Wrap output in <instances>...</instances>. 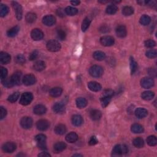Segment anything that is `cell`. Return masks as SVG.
Returning <instances> with one entry per match:
<instances>
[{
	"instance_id": "cell-20",
	"label": "cell",
	"mask_w": 157,
	"mask_h": 157,
	"mask_svg": "<svg viewBox=\"0 0 157 157\" xmlns=\"http://www.w3.org/2000/svg\"><path fill=\"white\" fill-rule=\"evenodd\" d=\"M135 115L139 119H143L148 115V111L144 108L139 107L135 111Z\"/></svg>"
},
{
	"instance_id": "cell-28",
	"label": "cell",
	"mask_w": 157,
	"mask_h": 157,
	"mask_svg": "<svg viewBox=\"0 0 157 157\" xmlns=\"http://www.w3.org/2000/svg\"><path fill=\"white\" fill-rule=\"evenodd\" d=\"M155 96V93L153 91H144V92L141 95V97L143 99L146 100V101H149L154 98Z\"/></svg>"
},
{
	"instance_id": "cell-34",
	"label": "cell",
	"mask_w": 157,
	"mask_h": 157,
	"mask_svg": "<svg viewBox=\"0 0 157 157\" xmlns=\"http://www.w3.org/2000/svg\"><path fill=\"white\" fill-rule=\"evenodd\" d=\"M129 64H130L131 73H132V74H134V72L137 71L138 63L133 57H130Z\"/></svg>"
},
{
	"instance_id": "cell-3",
	"label": "cell",
	"mask_w": 157,
	"mask_h": 157,
	"mask_svg": "<svg viewBox=\"0 0 157 157\" xmlns=\"http://www.w3.org/2000/svg\"><path fill=\"white\" fill-rule=\"evenodd\" d=\"M103 69L101 66L98 65H94L89 69L90 74L93 77H99L103 74Z\"/></svg>"
},
{
	"instance_id": "cell-15",
	"label": "cell",
	"mask_w": 157,
	"mask_h": 157,
	"mask_svg": "<svg viewBox=\"0 0 157 157\" xmlns=\"http://www.w3.org/2000/svg\"><path fill=\"white\" fill-rule=\"evenodd\" d=\"M116 34L118 37L123 38H125L127 34V30L124 25H120L116 28Z\"/></svg>"
},
{
	"instance_id": "cell-54",
	"label": "cell",
	"mask_w": 157,
	"mask_h": 157,
	"mask_svg": "<svg viewBox=\"0 0 157 157\" xmlns=\"http://www.w3.org/2000/svg\"><path fill=\"white\" fill-rule=\"evenodd\" d=\"M114 95V91L112 90H106L104 91L103 96H106V97H112Z\"/></svg>"
},
{
	"instance_id": "cell-53",
	"label": "cell",
	"mask_w": 157,
	"mask_h": 157,
	"mask_svg": "<svg viewBox=\"0 0 157 157\" xmlns=\"http://www.w3.org/2000/svg\"><path fill=\"white\" fill-rule=\"evenodd\" d=\"M89 143L90 146H95L98 143V140L96 136H91L90 139Z\"/></svg>"
},
{
	"instance_id": "cell-58",
	"label": "cell",
	"mask_w": 157,
	"mask_h": 157,
	"mask_svg": "<svg viewBox=\"0 0 157 157\" xmlns=\"http://www.w3.org/2000/svg\"><path fill=\"white\" fill-rule=\"evenodd\" d=\"M50 156L51 155L49 154H48L47 152H41V154H39L38 155V156H41V157H44V156Z\"/></svg>"
},
{
	"instance_id": "cell-12",
	"label": "cell",
	"mask_w": 157,
	"mask_h": 157,
	"mask_svg": "<svg viewBox=\"0 0 157 157\" xmlns=\"http://www.w3.org/2000/svg\"><path fill=\"white\" fill-rule=\"evenodd\" d=\"M50 126V123L49 121H47V120L44 119H42L37 121L36 123V127L37 128L42 131V132H44V131L47 130L48 128H49Z\"/></svg>"
},
{
	"instance_id": "cell-8",
	"label": "cell",
	"mask_w": 157,
	"mask_h": 157,
	"mask_svg": "<svg viewBox=\"0 0 157 157\" xmlns=\"http://www.w3.org/2000/svg\"><path fill=\"white\" fill-rule=\"evenodd\" d=\"M33 124V120L31 117H24L20 120V125L24 129H30L32 127Z\"/></svg>"
},
{
	"instance_id": "cell-33",
	"label": "cell",
	"mask_w": 157,
	"mask_h": 157,
	"mask_svg": "<svg viewBox=\"0 0 157 157\" xmlns=\"http://www.w3.org/2000/svg\"><path fill=\"white\" fill-rule=\"evenodd\" d=\"M93 58L97 61H102L105 59L106 54L102 51H96L93 55Z\"/></svg>"
},
{
	"instance_id": "cell-32",
	"label": "cell",
	"mask_w": 157,
	"mask_h": 157,
	"mask_svg": "<svg viewBox=\"0 0 157 157\" xmlns=\"http://www.w3.org/2000/svg\"><path fill=\"white\" fill-rule=\"evenodd\" d=\"M131 130L134 133H141L144 132V128L140 124L134 123L132 126Z\"/></svg>"
},
{
	"instance_id": "cell-21",
	"label": "cell",
	"mask_w": 157,
	"mask_h": 157,
	"mask_svg": "<svg viewBox=\"0 0 157 157\" xmlns=\"http://www.w3.org/2000/svg\"><path fill=\"white\" fill-rule=\"evenodd\" d=\"M53 110L56 114H62L65 111V106L61 103H56L54 104Z\"/></svg>"
},
{
	"instance_id": "cell-29",
	"label": "cell",
	"mask_w": 157,
	"mask_h": 157,
	"mask_svg": "<svg viewBox=\"0 0 157 157\" xmlns=\"http://www.w3.org/2000/svg\"><path fill=\"white\" fill-rule=\"evenodd\" d=\"M19 30H20L19 27H18V26H15V27H12V28L8 30V31L7 32V35L8 37H10V38L15 37L19 32Z\"/></svg>"
},
{
	"instance_id": "cell-40",
	"label": "cell",
	"mask_w": 157,
	"mask_h": 157,
	"mask_svg": "<svg viewBox=\"0 0 157 157\" xmlns=\"http://www.w3.org/2000/svg\"><path fill=\"white\" fill-rule=\"evenodd\" d=\"M139 21H140V23L141 25L146 26V25H148L150 23L151 19L149 15H143L142 16H141Z\"/></svg>"
},
{
	"instance_id": "cell-18",
	"label": "cell",
	"mask_w": 157,
	"mask_h": 157,
	"mask_svg": "<svg viewBox=\"0 0 157 157\" xmlns=\"http://www.w3.org/2000/svg\"><path fill=\"white\" fill-rule=\"evenodd\" d=\"M89 89L92 91H99L101 90L102 87L101 84L97 82H90L88 83Z\"/></svg>"
},
{
	"instance_id": "cell-52",
	"label": "cell",
	"mask_w": 157,
	"mask_h": 157,
	"mask_svg": "<svg viewBox=\"0 0 157 157\" xmlns=\"http://www.w3.org/2000/svg\"><path fill=\"white\" fill-rule=\"evenodd\" d=\"M7 70L6 69V68H4V67H1V81L4 79V78H6L7 77Z\"/></svg>"
},
{
	"instance_id": "cell-46",
	"label": "cell",
	"mask_w": 157,
	"mask_h": 157,
	"mask_svg": "<svg viewBox=\"0 0 157 157\" xmlns=\"http://www.w3.org/2000/svg\"><path fill=\"white\" fill-rule=\"evenodd\" d=\"M9 7L5 4H1V10H0V16L1 17H5L9 13Z\"/></svg>"
},
{
	"instance_id": "cell-56",
	"label": "cell",
	"mask_w": 157,
	"mask_h": 157,
	"mask_svg": "<svg viewBox=\"0 0 157 157\" xmlns=\"http://www.w3.org/2000/svg\"><path fill=\"white\" fill-rule=\"evenodd\" d=\"M56 14H57V15L58 16H60L61 17H64L66 12H65V11L64 12V10L62 9H58L56 11Z\"/></svg>"
},
{
	"instance_id": "cell-31",
	"label": "cell",
	"mask_w": 157,
	"mask_h": 157,
	"mask_svg": "<svg viewBox=\"0 0 157 157\" xmlns=\"http://www.w3.org/2000/svg\"><path fill=\"white\" fill-rule=\"evenodd\" d=\"M54 148L56 152H61L66 149V144L63 142H59L55 144Z\"/></svg>"
},
{
	"instance_id": "cell-1",
	"label": "cell",
	"mask_w": 157,
	"mask_h": 157,
	"mask_svg": "<svg viewBox=\"0 0 157 157\" xmlns=\"http://www.w3.org/2000/svg\"><path fill=\"white\" fill-rule=\"evenodd\" d=\"M128 152V147L125 145L119 144L114 147L112 150V156H120L124 154H127Z\"/></svg>"
},
{
	"instance_id": "cell-24",
	"label": "cell",
	"mask_w": 157,
	"mask_h": 157,
	"mask_svg": "<svg viewBox=\"0 0 157 157\" xmlns=\"http://www.w3.org/2000/svg\"><path fill=\"white\" fill-rule=\"evenodd\" d=\"M55 133L58 135H63L66 132V126L63 124H59L55 126L54 129Z\"/></svg>"
},
{
	"instance_id": "cell-60",
	"label": "cell",
	"mask_w": 157,
	"mask_h": 157,
	"mask_svg": "<svg viewBox=\"0 0 157 157\" xmlns=\"http://www.w3.org/2000/svg\"><path fill=\"white\" fill-rule=\"evenodd\" d=\"M82 156V155H81V154H75V155H73V156Z\"/></svg>"
},
{
	"instance_id": "cell-6",
	"label": "cell",
	"mask_w": 157,
	"mask_h": 157,
	"mask_svg": "<svg viewBox=\"0 0 157 157\" xmlns=\"http://www.w3.org/2000/svg\"><path fill=\"white\" fill-rule=\"evenodd\" d=\"M12 6L14 8V11L15 12V15L17 20H20L22 19V15H23V10L22 7H21V5L16 1H12Z\"/></svg>"
},
{
	"instance_id": "cell-30",
	"label": "cell",
	"mask_w": 157,
	"mask_h": 157,
	"mask_svg": "<svg viewBox=\"0 0 157 157\" xmlns=\"http://www.w3.org/2000/svg\"><path fill=\"white\" fill-rule=\"evenodd\" d=\"M76 106L78 108L83 109L87 106V101L84 98L80 97L76 99Z\"/></svg>"
},
{
	"instance_id": "cell-51",
	"label": "cell",
	"mask_w": 157,
	"mask_h": 157,
	"mask_svg": "<svg viewBox=\"0 0 157 157\" xmlns=\"http://www.w3.org/2000/svg\"><path fill=\"white\" fill-rule=\"evenodd\" d=\"M39 56V52L38 50H34L33 52H32L31 54H30V56H29V60L33 61L36 60Z\"/></svg>"
},
{
	"instance_id": "cell-43",
	"label": "cell",
	"mask_w": 157,
	"mask_h": 157,
	"mask_svg": "<svg viewBox=\"0 0 157 157\" xmlns=\"http://www.w3.org/2000/svg\"><path fill=\"white\" fill-rule=\"evenodd\" d=\"M112 97H106V96H103V97L100 99L101 100V105L103 107H106L108 106V104H109V103L111 101Z\"/></svg>"
},
{
	"instance_id": "cell-50",
	"label": "cell",
	"mask_w": 157,
	"mask_h": 157,
	"mask_svg": "<svg viewBox=\"0 0 157 157\" xmlns=\"http://www.w3.org/2000/svg\"><path fill=\"white\" fill-rule=\"evenodd\" d=\"M144 45L147 48H153L156 46V42L152 39H148L145 41Z\"/></svg>"
},
{
	"instance_id": "cell-36",
	"label": "cell",
	"mask_w": 157,
	"mask_h": 157,
	"mask_svg": "<svg viewBox=\"0 0 157 157\" xmlns=\"http://www.w3.org/2000/svg\"><path fill=\"white\" fill-rule=\"evenodd\" d=\"M133 144L134 146H135L136 148L140 149V148L143 147L144 145V140L141 138L138 137L134 139L133 141Z\"/></svg>"
},
{
	"instance_id": "cell-22",
	"label": "cell",
	"mask_w": 157,
	"mask_h": 157,
	"mask_svg": "<svg viewBox=\"0 0 157 157\" xmlns=\"http://www.w3.org/2000/svg\"><path fill=\"white\" fill-rule=\"evenodd\" d=\"M71 121H72V123L76 126H81L83 123V122H84V120H83L82 116L80 115H74V116H72Z\"/></svg>"
},
{
	"instance_id": "cell-16",
	"label": "cell",
	"mask_w": 157,
	"mask_h": 157,
	"mask_svg": "<svg viewBox=\"0 0 157 157\" xmlns=\"http://www.w3.org/2000/svg\"><path fill=\"white\" fill-rule=\"evenodd\" d=\"M11 57L10 55L6 52H1L0 53V62L3 64H7L11 62Z\"/></svg>"
},
{
	"instance_id": "cell-23",
	"label": "cell",
	"mask_w": 157,
	"mask_h": 157,
	"mask_svg": "<svg viewBox=\"0 0 157 157\" xmlns=\"http://www.w3.org/2000/svg\"><path fill=\"white\" fill-rule=\"evenodd\" d=\"M102 114L101 112L99 111V110H93L91 111L90 113V117L91 119V120H93L94 121H98L101 118Z\"/></svg>"
},
{
	"instance_id": "cell-44",
	"label": "cell",
	"mask_w": 157,
	"mask_h": 157,
	"mask_svg": "<svg viewBox=\"0 0 157 157\" xmlns=\"http://www.w3.org/2000/svg\"><path fill=\"white\" fill-rule=\"evenodd\" d=\"M147 143L150 146H155L157 144V139L155 136H150L147 139Z\"/></svg>"
},
{
	"instance_id": "cell-25",
	"label": "cell",
	"mask_w": 157,
	"mask_h": 157,
	"mask_svg": "<svg viewBox=\"0 0 157 157\" xmlns=\"http://www.w3.org/2000/svg\"><path fill=\"white\" fill-rule=\"evenodd\" d=\"M63 92V90L60 87H54V88L52 89L50 91V95L52 97H58L62 95Z\"/></svg>"
},
{
	"instance_id": "cell-42",
	"label": "cell",
	"mask_w": 157,
	"mask_h": 157,
	"mask_svg": "<svg viewBox=\"0 0 157 157\" xmlns=\"http://www.w3.org/2000/svg\"><path fill=\"white\" fill-rule=\"evenodd\" d=\"M1 82L3 85L5 87H7V88H11V87H12L13 86H14V83H13L11 77H9V78H6L4 79L1 81Z\"/></svg>"
},
{
	"instance_id": "cell-5",
	"label": "cell",
	"mask_w": 157,
	"mask_h": 157,
	"mask_svg": "<svg viewBox=\"0 0 157 157\" xmlns=\"http://www.w3.org/2000/svg\"><path fill=\"white\" fill-rule=\"evenodd\" d=\"M47 48L48 50H49L52 52H58L61 49V45L56 40H50L47 44Z\"/></svg>"
},
{
	"instance_id": "cell-19",
	"label": "cell",
	"mask_w": 157,
	"mask_h": 157,
	"mask_svg": "<svg viewBox=\"0 0 157 157\" xmlns=\"http://www.w3.org/2000/svg\"><path fill=\"white\" fill-rule=\"evenodd\" d=\"M11 79L14 83V85H19L21 84V73L19 71L15 72L11 77Z\"/></svg>"
},
{
	"instance_id": "cell-10",
	"label": "cell",
	"mask_w": 157,
	"mask_h": 157,
	"mask_svg": "<svg viewBox=\"0 0 157 157\" xmlns=\"http://www.w3.org/2000/svg\"><path fill=\"white\" fill-rule=\"evenodd\" d=\"M36 77L32 74H29L25 76L23 78V83L25 85L30 86L35 84L36 82Z\"/></svg>"
},
{
	"instance_id": "cell-59",
	"label": "cell",
	"mask_w": 157,
	"mask_h": 157,
	"mask_svg": "<svg viewBox=\"0 0 157 157\" xmlns=\"http://www.w3.org/2000/svg\"><path fill=\"white\" fill-rule=\"evenodd\" d=\"M80 1H71V3L72 4V5H74V6H77L78 5V4H80Z\"/></svg>"
},
{
	"instance_id": "cell-4",
	"label": "cell",
	"mask_w": 157,
	"mask_h": 157,
	"mask_svg": "<svg viewBox=\"0 0 157 157\" xmlns=\"http://www.w3.org/2000/svg\"><path fill=\"white\" fill-rule=\"evenodd\" d=\"M33 99V95L32 93L25 92L21 95L20 104L23 106H27L32 103Z\"/></svg>"
},
{
	"instance_id": "cell-2",
	"label": "cell",
	"mask_w": 157,
	"mask_h": 157,
	"mask_svg": "<svg viewBox=\"0 0 157 157\" xmlns=\"http://www.w3.org/2000/svg\"><path fill=\"white\" fill-rule=\"evenodd\" d=\"M46 136L43 134H39L35 137L34 139H35L36 142H37L38 147L40 149L42 150H46L47 149V146H46Z\"/></svg>"
},
{
	"instance_id": "cell-57",
	"label": "cell",
	"mask_w": 157,
	"mask_h": 157,
	"mask_svg": "<svg viewBox=\"0 0 157 157\" xmlns=\"http://www.w3.org/2000/svg\"><path fill=\"white\" fill-rule=\"evenodd\" d=\"M100 31H101L102 33H107L108 32L109 30V28L107 27V26H102V27L100 28Z\"/></svg>"
},
{
	"instance_id": "cell-17",
	"label": "cell",
	"mask_w": 157,
	"mask_h": 157,
	"mask_svg": "<svg viewBox=\"0 0 157 157\" xmlns=\"http://www.w3.org/2000/svg\"><path fill=\"white\" fill-rule=\"evenodd\" d=\"M46 111L47 109L46 106L42 105V104H38V105H36L33 109V112L34 114L38 115L44 114Z\"/></svg>"
},
{
	"instance_id": "cell-38",
	"label": "cell",
	"mask_w": 157,
	"mask_h": 157,
	"mask_svg": "<svg viewBox=\"0 0 157 157\" xmlns=\"http://www.w3.org/2000/svg\"><path fill=\"white\" fill-rule=\"evenodd\" d=\"M91 23V20L89 18V17H85L82 21V30L83 32H85L86 30L88 29L90 27V25Z\"/></svg>"
},
{
	"instance_id": "cell-41",
	"label": "cell",
	"mask_w": 157,
	"mask_h": 157,
	"mask_svg": "<svg viewBox=\"0 0 157 157\" xmlns=\"http://www.w3.org/2000/svg\"><path fill=\"white\" fill-rule=\"evenodd\" d=\"M134 13V9L131 6H125L122 10V14L125 16H129Z\"/></svg>"
},
{
	"instance_id": "cell-9",
	"label": "cell",
	"mask_w": 157,
	"mask_h": 157,
	"mask_svg": "<svg viewBox=\"0 0 157 157\" xmlns=\"http://www.w3.org/2000/svg\"><path fill=\"white\" fill-rule=\"evenodd\" d=\"M16 144L14 142H8L3 144L2 147L3 150L6 153H12L16 149Z\"/></svg>"
},
{
	"instance_id": "cell-7",
	"label": "cell",
	"mask_w": 157,
	"mask_h": 157,
	"mask_svg": "<svg viewBox=\"0 0 157 157\" xmlns=\"http://www.w3.org/2000/svg\"><path fill=\"white\" fill-rule=\"evenodd\" d=\"M100 42L105 47L112 46L114 44L115 40L113 37L110 36H104L100 39Z\"/></svg>"
},
{
	"instance_id": "cell-35",
	"label": "cell",
	"mask_w": 157,
	"mask_h": 157,
	"mask_svg": "<svg viewBox=\"0 0 157 157\" xmlns=\"http://www.w3.org/2000/svg\"><path fill=\"white\" fill-rule=\"evenodd\" d=\"M25 19H26V21H27L28 23H32L36 21L37 19V16L35 14H34V13L29 12L27 15H26Z\"/></svg>"
},
{
	"instance_id": "cell-26",
	"label": "cell",
	"mask_w": 157,
	"mask_h": 157,
	"mask_svg": "<svg viewBox=\"0 0 157 157\" xmlns=\"http://www.w3.org/2000/svg\"><path fill=\"white\" fill-rule=\"evenodd\" d=\"M33 68L37 71H42L46 68V63L43 61H38L34 64Z\"/></svg>"
},
{
	"instance_id": "cell-14",
	"label": "cell",
	"mask_w": 157,
	"mask_h": 157,
	"mask_svg": "<svg viewBox=\"0 0 157 157\" xmlns=\"http://www.w3.org/2000/svg\"><path fill=\"white\" fill-rule=\"evenodd\" d=\"M42 22L46 26L50 27V26L54 25L56 22V19L54 15H48L43 17Z\"/></svg>"
},
{
	"instance_id": "cell-45",
	"label": "cell",
	"mask_w": 157,
	"mask_h": 157,
	"mask_svg": "<svg viewBox=\"0 0 157 157\" xmlns=\"http://www.w3.org/2000/svg\"><path fill=\"white\" fill-rule=\"evenodd\" d=\"M19 97H20V93L19 92H15L13 94L11 95L9 97H8L7 100L9 102L14 103L17 101V99H19Z\"/></svg>"
},
{
	"instance_id": "cell-13",
	"label": "cell",
	"mask_w": 157,
	"mask_h": 157,
	"mask_svg": "<svg viewBox=\"0 0 157 157\" xmlns=\"http://www.w3.org/2000/svg\"><path fill=\"white\" fill-rule=\"evenodd\" d=\"M31 36L34 41H40L44 37V33L41 30L35 28L32 31Z\"/></svg>"
},
{
	"instance_id": "cell-49",
	"label": "cell",
	"mask_w": 157,
	"mask_h": 157,
	"mask_svg": "<svg viewBox=\"0 0 157 157\" xmlns=\"http://www.w3.org/2000/svg\"><path fill=\"white\" fill-rule=\"evenodd\" d=\"M57 36H58V38L60 39V40L63 41L65 39H66V33L64 31V30H63L62 29L58 30L57 32Z\"/></svg>"
},
{
	"instance_id": "cell-55",
	"label": "cell",
	"mask_w": 157,
	"mask_h": 157,
	"mask_svg": "<svg viewBox=\"0 0 157 157\" xmlns=\"http://www.w3.org/2000/svg\"><path fill=\"white\" fill-rule=\"evenodd\" d=\"M0 114H1V119H4V118L5 117L6 115H7L6 109L2 106L0 107Z\"/></svg>"
},
{
	"instance_id": "cell-27",
	"label": "cell",
	"mask_w": 157,
	"mask_h": 157,
	"mask_svg": "<svg viewBox=\"0 0 157 157\" xmlns=\"http://www.w3.org/2000/svg\"><path fill=\"white\" fill-rule=\"evenodd\" d=\"M78 135L74 132H71L66 136V140L69 143H74L77 141Z\"/></svg>"
},
{
	"instance_id": "cell-47",
	"label": "cell",
	"mask_w": 157,
	"mask_h": 157,
	"mask_svg": "<svg viewBox=\"0 0 157 157\" xmlns=\"http://www.w3.org/2000/svg\"><path fill=\"white\" fill-rule=\"evenodd\" d=\"M146 55L147 57L149 58H154L156 57L157 52H156V50H154V49L149 50H148L147 52H146Z\"/></svg>"
},
{
	"instance_id": "cell-39",
	"label": "cell",
	"mask_w": 157,
	"mask_h": 157,
	"mask_svg": "<svg viewBox=\"0 0 157 157\" xmlns=\"http://www.w3.org/2000/svg\"><path fill=\"white\" fill-rule=\"evenodd\" d=\"M64 10H65V12H66V14L68 15H70V16L75 15L77 14V12H78V10L76 8L72 7L71 6H68Z\"/></svg>"
},
{
	"instance_id": "cell-48",
	"label": "cell",
	"mask_w": 157,
	"mask_h": 157,
	"mask_svg": "<svg viewBox=\"0 0 157 157\" xmlns=\"http://www.w3.org/2000/svg\"><path fill=\"white\" fill-rule=\"evenodd\" d=\"M15 62L17 64H23L25 63V56L21 54H19L18 55H17L15 58Z\"/></svg>"
},
{
	"instance_id": "cell-37",
	"label": "cell",
	"mask_w": 157,
	"mask_h": 157,
	"mask_svg": "<svg viewBox=\"0 0 157 157\" xmlns=\"http://www.w3.org/2000/svg\"><path fill=\"white\" fill-rule=\"evenodd\" d=\"M118 11V7L115 4H111L108 6L106 9V12L107 14L113 15L115 14Z\"/></svg>"
},
{
	"instance_id": "cell-11",
	"label": "cell",
	"mask_w": 157,
	"mask_h": 157,
	"mask_svg": "<svg viewBox=\"0 0 157 157\" xmlns=\"http://www.w3.org/2000/svg\"><path fill=\"white\" fill-rule=\"evenodd\" d=\"M141 85L144 89H150L154 85V81L150 77H144L141 81Z\"/></svg>"
}]
</instances>
